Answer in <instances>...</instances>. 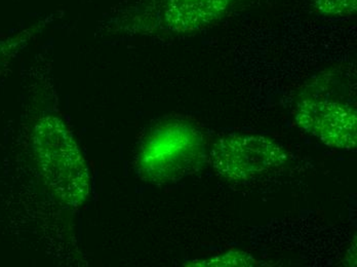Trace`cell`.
I'll use <instances>...</instances> for the list:
<instances>
[{
	"label": "cell",
	"instance_id": "obj_2",
	"mask_svg": "<svg viewBox=\"0 0 357 267\" xmlns=\"http://www.w3.org/2000/svg\"><path fill=\"white\" fill-rule=\"evenodd\" d=\"M149 141L142 165L146 173L162 179L182 177L197 170L206 153L202 134L195 128L181 123L161 128Z\"/></svg>",
	"mask_w": 357,
	"mask_h": 267
},
{
	"label": "cell",
	"instance_id": "obj_3",
	"mask_svg": "<svg viewBox=\"0 0 357 267\" xmlns=\"http://www.w3.org/2000/svg\"><path fill=\"white\" fill-rule=\"evenodd\" d=\"M296 123L332 148L352 151L357 142L356 112L341 102L306 99L298 104Z\"/></svg>",
	"mask_w": 357,
	"mask_h": 267
},
{
	"label": "cell",
	"instance_id": "obj_1",
	"mask_svg": "<svg viewBox=\"0 0 357 267\" xmlns=\"http://www.w3.org/2000/svg\"><path fill=\"white\" fill-rule=\"evenodd\" d=\"M287 160L278 143L258 135H227L215 143L211 153L215 173L234 183H248L274 172Z\"/></svg>",
	"mask_w": 357,
	"mask_h": 267
},
{
	"label": "cell",
	"instance_id": "obj_4",
	"mask_svg": "<svg viewBox=\"0 0 357 267\" xmlns=\"http://www.w3.org/2000/svg\"><path fill=\"white\" fill-rule=\"evenodd\" d=\"M235 0H165L161 20L169 31L188 33L208 27L228 12Z\"/></svg>",
	"mask_w": 357,
	"mask_h": 267
},
{
	"label": "cell",
	"instance_id": "obj_6",
	"mask_svg": "<svg viewBox=\"0 0 357 267\" xmlns=\"http://www.w3.org/2000/svg\"><path fill=\"white\" fill-rule=\"evenodd\" d=\"M256 260L250 257L249 254L235 252V253L225 254V255L218 256L212 259L206 260L204 266H252L256 264Z\"/></svg>",
	"mask_w": 357,
	"mask_h": 267
},
{
	"label": "cell",
	"instance_id": "obj_5",
	"mask_svg": "<svg viewBox=\"0 0 357 267\" xmlns=\"http://www.w3.org/2000/svg\"><path fill=\"white\" fill-rule=\"evenodd\" d=\"M314 6L326 16L347 17L356 12L357 0H314Z\"/></svg>",
	"mask_w": 357,
	"mask_h": 267
}]
</instances>
